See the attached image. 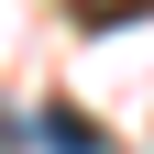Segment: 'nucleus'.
Wrapping results in <instances>:
<instances>
[{"instance_id":"1","label":"nucleus","mask_w":154,"mask_h":154,"mask_svg":"<svg viewBox=\"0 0 154 154\" xmlns=\"http://www.w3.org/2000/svg\"><path fill=\"white\" fill-rule=\"evenodd\" d=\"M33 132H44L55 154H110V132H99V121H77V110H44Z\"/></svg>"}]
</instances>
